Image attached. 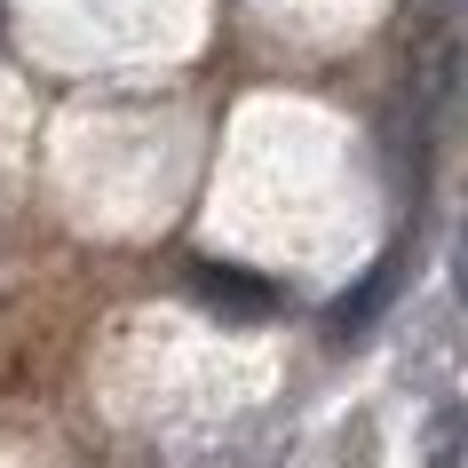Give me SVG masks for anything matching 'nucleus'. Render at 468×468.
Here are the masks:
<instances>
[{"label":"nucleus","instance_id":"obj_2","mask_svg":"<svg viewBox=\"0 0 468 468\" xmlns=\"http://www.w3.org/2000/svg\"><path fill=\"white\" fill-rule=\"evenodd\" d=\"M461 413H429V468H461Z\"/></svg>","mask_w":468,"mask_h":468},{"label":"nucleus","instance_id":"obj_3","mask_svg":"<svg viewBox=\"0 0 468 468\" xmlns=\"http://www.w3.org/2000/svg\"><path fill=\"white\" fill-rule=\"evenodd\" d=\"M452 294L468 310V207H461V230H452Z\"/></svg>","mask_w":468,"mask_h":468},{"label":"nucleus","instance_id":"obj_1","mask_svg":"<svg viewBox=\"0 0 468 468\" xmlns=\"http://www.w3.org/2000/svg\"><path fill=\"white\" fill-rule=\"evenodd\" d=\"M191 294H207L222 318H239V325H254V318H271V310H278V294L262 286V278L222 271V262H198V271H191Z\"/></svg>","mask_w":468,"mask_h":468}]
</instances>
